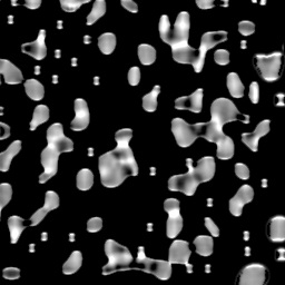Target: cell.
Instances as JSON below:
<instances>
[{"mask_svg": "<svg viewBox=\"0 0 285 285\" xmlns=\"http://www.w3.org/2000/svg\"><path fill=\"white\" fill-rule=\"evenodd\" d=\"M131 137V129H119L115 134L117 147L99 157V174L105 187H118L128 176L138 175V165L129 147Z\"/></svg>", "mask_w": 285, "mask_h": 285, "instance_id": "1", "label": "cell"}, {"mask_svg": "<svg viewBox=\"0 0 285 285\" xmlns=\"http://www.w3.org/2000/svg\"><path fill=\"white\" fill-rule=\"evenodd\" d=\"M187 166L189 170L186 174L172 176L168 181V188L172 192H182L185 195L193 196L201 183L211 181L215 175V161L213 157L205 156L193 167V161L188 158Z\"/></svg>", "mask_w": 285, "mask_h": 285, "instance_id": "2", "label": "cell"}, {"mask_svg": "<svg viewBox=\"0 0 285 285\" xmlns=\"http://www.w3.org/2000/svg\"><path fill=\"white\" fill-rule=\"evenodd\" d=\"M197 127L200 137L205 138L208 142L216 143V155L220 160H230L234 156L233 139L224 134L222 127L211 121L208 123H198Z\"/></svg>", "mask_w": 285, "mask_h": 285, "instance_id": "3", "label": "cell"}, {"mask_svg": "<svg viewBox=\"0 0 285 285\" xmlns=\"http://www.w3.org/2000/svg\"><path fill=\"white\" fill-rule=\"evenodd\" d=\"M105 253L108 257V263L103 268L104 275L112 274L117 271L128 270V267L132 262V255L129 250L114 240L106 241Z\"/></svg>", "mask_w": 285, "mask_h": 285, "instance_id": "4", "label": "cell"}, {"mask_svg": "<svg viewBox=\"0 0 285 285\" xmlns=\"http://www.w3.org/2000/svg\"><path fill=\"white\" fill-rule=\"evenodd\" d=\"M211 122L223 128V126L231 122L241 121L244 123L249 122L246 115H242L235 107L234 103L227 98H217L211 106Z\"/></svg>", "mask_w": 285, "mask_h": 285, "instance_id": "5", "label": "cell"}, {"mask_svg": "<svg viewBox=\"0 0 285 285\" xmlns=\"http://www.w3.org/2000/svg\"><path fill=\"white\" fill-rule=\"evenodd\" d=\"M254 65L265 82H275L282 74L283 55L280 51L270 55L257 54L254 56Z\"/></svg>", "mask_w": 285, "mask_h": 285, "instance_id": "6", "label": "cell"}, {"mask_svg": "<svg viewBox=\"0 0 285 285\" xmlns=\"http://www.w3.org/2000/svg\"><path fill=\"white\" fill-rule=\"evenodd\" d=\"M136 262L138 264L143 265V271L146 273L153 274L157 278H160L162 281H167L172 276V264L168 261L163 260H153V258H148L145 255L144 248H138V254Z\"/></svg>", "mask_w": 285, "mask_h": 285, "instance_id": "7", "label": "cell"}, {"mask_svg": "<svg viewBox=\"0 0 285 285\" xmlns=\"http://www.w3.org/2000/svg\"><path fill=\"white\" fill-rule=\"evenodd\" d=\"M172 131H173L176 143L181 147H188L200 137L197 124L191 125L182 118H174L172 121Z\"/></svg>", "mask_w": 285, "mask_h": 285, "instance_id": "8", "label": "cell"}, {"mask_svg": "<svg viewBox=\"0 0 285 285\" xmlns=\"http://www.w3.org/2000/svg\"><path fill=\"white\" fill-rule=\"evenodd\" d=\"M189 14L186 11H182L178 14L174 29L170 31L169 39L167 44L172 48L183 47L188 45V36H189Z\"/></svg>", "mask_w": 285, "mask_h": 285, "instance_id": "9", "label": "cell"}, {"mask_svg": "<svg viewBox=\"0 0 285 285\" xmlns=\"http://www.w3.org/2000/svg\"><path fill=\"white\" fill-rule=\"evenodd\" d=\"M269 281V271L262 264H250L237 276L236 285H265Z\"/></svg>", "mask_w": 285, "mask_h": 285, "instance_id": "10", "label": "cell"}, {"mask_svg": "<svg viewBox=\"0 0 285 285\" xmlns=\"http://www.w3.org/2000/svg\"><path fill=\"white\" fill-rule=\"evenodd\" d=\"M227 41V32L226 31H208L205 32L202 36L201 41V46H200V56H198L197 62L193 65L194 70L196 72H201L203 69V66L205 63V56H206V52L215 47L216 45L224 43Z\"/></svg>", "mask_w": 285, "mask_h": 285, "instance_id": "11", "label": "cell"}, {"mask_svg": "<svg viewBox=\"0 0 285 285\" xmlns=\"http://www.w3.org/2000/svg\"><path fill=\"white\" fill-rule=\"evenodd\" d=\"M164 210L168 213L166 235L168 238H175L183 229V217L180 213V202L175 198H167L164 202Z\"/></svg>", "mask_w": 285, "mask_h": 285, "instance_id": "12", "label": "cell"}, {"mask_svg": "<svg viewBox=\"0 0 285 285\" xmlns=\"http://www.w3.org/2000/svg\"><path fill=\"white\" fill-rule=\"evenodd\" d=\"M47 142L48 146L57 149L61 154L74 150V143L64 135L63 125L59 123L52 124L47 129Z\"/></svg>", "mask_w": 285, "mask_h": 285, "instance_id": "13", "label": "cell"}, {"mask_svg": "<svg viewBox=\"0 0 285 285\" xmlns=\"http://www.w3.org/2000/svg\"><path fill=\"white\" fill-rule=\"evenodd\" d=\"M59 155H61V153L51 146H47L42 151L41 158L42 165L44 167V173L39 176V183L44 184L57 174Z\"/></svg>", "mask_w": 285, "mask_h": 285, "instance_id": "14", "label": "cell"}, {"mask_svg": "<svg viewBox=\"0 0 285 285\" xmlns=\"http://www.w3.org/2000/svg\"><path fill=\"white\" fill-rule=\"evenodd\" d=\"M254 198V191L250 185H243V186L238 189L236 195L231 198L230 201V212L232 215L234 216H241L243 207L245 204L253 201Z\"/></svg>", "mask_w": 285, "mask_h": 285, "instance_id": "15", "label": "cell"}, {"mask_svg": "<svg viewBox=\"0 0 285 285\" xmlns=\"http://www.w3.org/2000/svg\"><path fill=\"white\" fill-rule=\"evenodd\" d=\"M192 251L187 242L177 240L172 243L168 253V262L170 264H184L187 265Z\"/></svg>", "mask_w": 285, "mask_h": 285, "instance_id": "16", "label": "cell"}, {"mask_svg": "<svg viewBox=\"0 0 285 285\" xmlns=\"http://www.w3.org/2000/svg\"><path fill=\"white\" fill-rule=\"evenodd\" d=\"M175 108L189 110L192 112H201L203 108V89L198 88L189 96H183L175 101Z\"/></svg>", "mask_w": 285, "mask_h": 285, "instance_id": "17", "label": "cell"}, {"mask_svg": "<svg viewBox=\"0 0 285 285\" xmlns=\"http://www.w3.org/2000/svg\"><path fill=\"white\" fill-rule=\"evenodd\" d=\"M75 118L71 122V129L72 130H84L87 128L90 121V115H89V109L87 103L85 99L78 98L75 101Z\"/></svg>", "mask_w": 285, "mask_h": 285, "instance_id": "18", "label": "cell"}, {"mask_svg": "<svg viewBox=\"0 0 285 285\" xmlns=\"http://www.w3.org/2000/svg\"><path fill=\"white\" fill-rule=\"evenodd\" d=\"M270 124L271 122L269 119L262 121L257 125V127L253 132H244V134H242V142L246 145L252 151H257L258 141L270 131Z\"/></svg>", "mask_w": 285, "mask_h": 285, "instance_id": "19", "label": "cell"}, {"mask_svg": "<svg viewBox=\"0 0 285 285\" xmlns=\"http://www.w3.org/2000/svg\"><path fill=\"white\" fill-rule=\"evenodd\" d=\"M45 38H46V31L42 29L39 31L38 38L35 42L24 44L22 46V50L24 54H27L31 57H34L37 61H42L47 55V48H46L45 44Z\"/></svg>", "mask_w": 285, "mask_h": 285, "instance_id": "20", "label": "cell"}, {"mask_svg": "<svg viewBox=\"0 0 285 285\" xmlns=\"http://www.w3.org/2000/svg\"><path fill=\"white\" fill-rule=\"evenodd\" d=\"M59 206V196L52 191H48L46 193V201H45V205L39 208L36 213L31 216L30 221H31V226H36L39 223H41L45 216L47 215L50 211L56 210Z\"/></svg>", "mask_w": 285, "mask_h": 285, "instance_id": "21", "label": "cell"}, {"mask_svg": "<svg viewBox=\"0 0 285 285\" xmlns=\"http://www.w3.org/2000/svg\"><path fill=\"white\" fill-rule=\"evenodd\" d=\"M268 236L272 242L285 241V216L277 215L271 218L268 223Z\"/></svg>", "mask_w": 285, "mask_h": 285, "instance_id": "22", "label": "cell"}, {"mask_svg": "<svg viewBox=\"0 0 285 285\" xmlns=\"http://www.w3.org/2000/svg\"><path fill=\"white\" fill-rule=\"evenodd\" d=\"M0 72L3 74L5 82L9 85H17L24 81L21 69L6 59H0Z\"/></svg>", "mask_w": 285, "mask_h": 285, "instance_id": "23", "label": "cell"}, {"mask_svg": "<svg viewBox=\"0 0 285 285\" xmlns=\"http://www.w3.org/2000/svg\"><path fill=\"white\" fill-rule=\"evenodd\" d=\"M172 55H173L174 61L177 63L194 65L197 62L198 56H200V51L187 45L183 46V47L172 48Z\"/></svg>", "mask_w": 285, "mask_h": 285, "instance_id": "24", "label": "cell"}, {"mask_svg": "<svg viewBox=\"0 0 285 285\" xmlns=\"http://www.w3.org/2000/svg\"><path fill=\"white\" fill-rule=\"evenodd\" d=\"M21 149L22 142L15 141L7 149L0 154V169L2 172H7L9 169L11 161L14 160V157L21 151Z\"/></svg>", "mask_w": 285, "mask_h": 285, "instance_id": "25", "label": "cell"}, {"mask_svg": "<svg viewBox=\"0 0 285 285\" xmlns=\"http://www.w3.org/2000/svg\"><path fill=\"white\" fill-rule=\"evenodd\" d=\"M194 245L196 248V253L201 256H210L213 253L214 242L213 238L206 235H200L194 240Z\"/></svg>", "mask_w": 285, "mask_h": 285, "instance_id": "26", "label": "cell"}, {"mask_svg": "<svg viewBox=\"0 0 285 285\" xmlns=\"http://www.w3.org/2000/svg\"><path fill=\"white\" fill-rule=\"evenodd\" d=\"M25 90L26 94H27L32 101H41L45 95V88L43 84L36 81V79H28V81H26Z\"/></svg>", "mask_w": 285, "mask_h": 285, "instance_id": "27", "label": "cell"}, {"mask_svg": "<svg viewBox=\"0 0 285 285\" xmlns=\"http://www.w3.org/2000/svg\"><path fill=\"white\" fill-rule=\"evenodd\" d=\"M24 222H25L24 218L19 216H10L8 218V227H9L10 238L12 244H16L18 242L23 231L26 229Z\"/></svg>", "mask_w": 285, "mask_h": 285, "instance_id": "28", "label": "cell"}, {"mask_svg": "<svg viewBox=\"0 0 285 285\" xmlns=\"http://www.w3.org/2000/svg\"><path fill=\"white\" fill-rule=\"evenodd\" d=\"M227 88L232 97L241 98L244 96V85L236 72H230L227 75Z\"/></svg>", "mask_w": 285, "mask_h": 285, "instance_id": "29", "label": "cell"}, {"mask_svg": "<svg viewBox=\"0 0 285 285\" xmlns=\"http://www.w3.org/2000/svg\"><path fill=\"white\" fill-rule=\"evenodd\" d=\"M82 264H83V255L81 252L79 251L72 252L71 255L69 256L68 260L66 261V263L63 267L64 274L70 275L76 273V272L82 268Z\"/></svg>", "mask_w": 285, "mask_h": 285, "instance_id": "30", "label": "cell"}, {"mask_svg": "<svg viewBox=\"0 0 285 285\" xmlns=\"http://www.w3.org/2000/svg\"><path fill=\"white\" fill-rule=\"evenodd\" d=\"M116 36L111 32H105L98 38V47L104 55H110L116 48Z\"/></svg>", "mask_w": 285, "mask_h": 285, "instance_id": "31", "label": "cell"}, {"mask_svg": "<svg viewBox=\"0 0 285 285\" xmlns=\"http://www.w3.org/2000/svg\"><path fill=\"white\" fill-rule=\"evenodd\" d=\"M138 58L145 66L154 64L156 61V50L150 45L142 44L138 46Z\"/></svg>", "mask_w": 285, "mask_h": 285, "instance_id": "32", "label": "cell"}, {"mask_svg": "<svg viewBox=\"0 0 285 285\" xmlns=\"http://www.w3.org/2000/svg\"><path fill=\"white\" fill-rule=\"evenodd\" d=\"M49 119V108L46 105H39L34 110V116L30 122V130H35L39 125L46 123Z\"/></svg>", "mask_w": 285, "mask_h": 285, "instance_id": "33", "label": "cell"}, {"mask_svg": "<svg viewBox=\"0 0 285 285\" xmlns=\"http://www.w3.org/2000/svg\"><path fill=\"white\" fill-rule=\"evenodd\" d=\"M76 180L78 189L88 191L92 187V184H94V175H92L91 170L84 168L78 172Z\"/></svg>", "mask_w": 285, "mask_h": 285, "instance_id": "34", "label": "cell"}, {"mask_svg": "<svg viewBox=\"0 0 285 285\" xmlns=\"http://www.w3.org/2000/svg\"><path fill=\"white\" fill-rule=\"evenodd\" d=\"M161 92V87L160 86H155L154 89H151L149 94L145 95L143 97V108L148 111H155L157 109V97Z\"/></svg>", "mask_w": 285, "mask_h": 285, "instance_id": "35", "label": "cell"}, {"mask_svg": "<svg viewBox=\"0 0 285 285\" xmlns=\"http://www.w3.org/2000/svg\"><path fill=\"white\" fill-rule=\"evenodd\" d=\"M106 12V3L104 0H97L95 2L90 14L87 17V25H94L99 18H102Z\"/></svg>", "mask_w": 285, "mask_h": 285, "instance_id": "36", "label": "cell"}, {"mask_svg": "<svg viewBox=\"0 0 285 285\" xmlns=\"http://www.w3.org/2000/svg\"><path fill=\"white\" fill-rule=\"evenodd\" d=\"M11 196H12L11 185L7 183H3L0 185V211H3L6 205L10 202Z\"/></svg>", "mask_w": 285, "mask_h": 285, "instance_id": "37", "label": "cell"}, {"mask_svg": "<svg viewBox=\"0 0 285 285\" xmlns=\"http://www.w3.org/2000/svg\"><path fill=\"white\" fill-rule=\"evenodd\" d=\"M158 29H160V36L162 38V41L164 43H166L168 42V39H169V35H170V23H169V18L166 16V15H163L161 17V21H160V27H158Z\"/></svg>", "mask_w": 285, "mask_h": 285, "instance_id": "38", "label": "cell"}, {"mask_svg": "<svg viewBox=\"0 0 285 285\" xmlns=\"http://www.w3.org/2000/svg\"><path fill=\"white\" fill-rule=\"evenodd\" d=\"M88 3L89 0H81V2H78V0H62L61 6L66 12H75L79 7Z\"/></svg>", "mask_w": 285, "mask_h": 285, "instance_id": "39", "label": "cell"}, {"mask_svg": "<svg viewBox=\"0 0 285 285\" xmlns=\"http://www.w3.org/2000/svg\"><path fill=\"white\" fill-rule=\"evenodd\" d=\"M214 61L216 64L224 66L230 63V52L225 49H218L214 54Z\"/></svg>", "mask_w": 285, "mask_h": 285, "instance_id": "40", "label": "cell"}, {"mask_svg": "<svg viewBox=\"0 0 285 285\" xmlns=\"http://www.w3.org/2000/svg\"><path fill=\"white\" fill-rule=\"evenodd\" d=\"M238 31H240L243 36H250L254 34L255 25L252 22H241L238 24Z\"/></svg>", "mask_w": 285, "mask_h": 285, "instance_id": "41", "label": "cell"}, {"mask_svg": "<svg viewBox=\"0 0 285 285\" xmlns=\"http://www.w3.org/2000/svg\"><path fill=\"white\" fill-rule=\"evenodd\" d=\"M103 227V220L101 217H92L87 222V231L89 233H96Z\"/></svg>", "mask_w": 285, "mask_h": 285, "instance_id": "42", "label": "cell"}, {"mask_svg": "<svg viewBox=\"0 0 285 285\" xmlns=\"http://www.w3.org/2000/svg\"><path fill=\"white\" fill-rule=\"evenodd\" d=\"M235 174L241 180H249L250 178V169L245 164L237 163L235 165Z\"/></svg>", "mask_w": 285, "mask_h": 285, "instance_id": "43", "label": "cell"}, {"mask_svg": "<svg viewBox=\"0 0 285 285\" xmlns=\"http://www.w3.org/2000/svg\"><path fill=\"white\" fill-rule=\"evenodd\" d=\"M141 82V69L138 67H131L128 71V83L131 86H137Z\"/></svg>", "mask_w": 285, "mask_h": 285, "instance_id": "44", "label": "cell"}, {"mask_svg": "<svg viewBox=\"0 0 285 285\" xmlns=\"http://www.w3.org/2000/svg\"><path fill=\"white\" fill-rule=\"evenodd\" d=\"M249 97L253 104H257L258 101H260V87H258V84L256 82H253L251 84Z\"/></svg>", "mask_w": 285, "mask_h": 285, "instance_id": "45", "label": "cell"}, {"mask_svg": "<svg viewBox=\"0 0 285 285\" xmlns=\"http://www.w3.org/2000/svg\"><path fill=\"white\" fill-rule=\"evenodd\" d=\"M3 276L6 280H18L21 277V270L17 268H7L4 270Z\"/></svg>", "mask_w": 285, "mask_h": 285, "instance_id": "46", "label": "cell"}, {"mask_svg": "<svg viewBox=\"0 0 285 285\" xmlns=\"http://www.w3.org/2000/svg\"><path fill=\"white\" fill-rule=\"evenodd\" d=\"M204 223H205V226H206V229L208 230V232L212 234V236H214V237L220 236V229L217 227V225L213 222V220H212V218L205 217Z\"/></svg>", "mask_w": 285, "mask_h": 285, "instance_id": "47", "label": "cell"}, {"mask_svg": "<svg viewBox=\"0 0 285 285\" xmlns=\"http://www.w3.org/2000/svg\"><path fill=\"white\" fill-rule=\"evenodd\" d=\"M122 6L125 9H127L130 12H134V14H136L138 11L137 4H135L134 2H130V0H122Z\"/></svg>", "mask_w": 285, "mask_h": 285, "instance_id": "48", "label": "cell"}, {"mask_svg": "<svg viewBox=\"0 0 285 285\" xmlns=\"http://www.w3.org/2000/svg\"><path fill=\"white\" fill-rule=\"evenodd\" d=\"M196 5H197L198 7H200L201 9H204V10L211 9V8H213V7H214V3H213V2H211V0H197Z\"/></svg>", "mask_w": 285, "mask_h": 285, "instance_id": "49", "label": "cell"}, {"mask_svg": "<svg viewBox=\"0 0 285 285\" xmlns=\"http://www.w3.org/2000/svg\"><path fill=\"white\" fill-rule=\"evenodd\" d=\"M41 5H42L41 0H28V2H26V3H25L26 7H28V8L31 9V10L39 8V6H41Z\"/></svg>", "mask_w": 285, "mask_h": 285, "instance_id": "50", "label": "cell"}, {"mask_svg": "<svg viewBox=\"0 0 285 285\" xmlns=\"http://www.w3.org/2000/svg\"><path fill=\"white\" fill-rule=\"evenodd\" d=\"M275 105L276 106H285V95L277 94L275 96Z\"/></svg>", "mask_w": 285, "mask_h": 285, "instance_id": "51", "label": "cell"}, {"mask_svg": "<svg viewBox=\"0 0 285 285\" xmlns=\"http://www.w3.org/2000/svg\"><path fill=\"white\" fill-rule=\"evenodd\" d=\"M0 125H2V127H3V129H4V132H3V135H2V139L7 138V137L10 135V128H9V126H7L5 123H2Z\"/></svg>", "mask_w": 285, "mask_h": 285, "instance_id": "52", "label": "cell"}]
</instances>
